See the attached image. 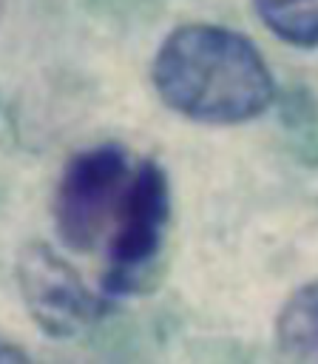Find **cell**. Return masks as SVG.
I'll return each mask as SVG.
<instances>
[{
	"label": "cell",
	"instance_id": "cell-2",
	"mask_svg": "<svg viewBox=\"0 0 318 364\" xmlns=\"http://www.w3.org/2000/svg\"><path fill=\"white\" fill-rule=\"evenodd\" d=\"M122 145H94L80 151L65 168L54 191V228L65 247L91 250L111 233L133 176Z\"/></svg>",
	"mask_w": 318,
	"mask_h": 364
},
{
	"label": "cell",
	"instance_id": "cell-6",
	"mask_svg": "<svg viewBox=\"0 0 318 364\" xmlns=\"http://www.w3.org/2000/svg\"><path fill=\"white\" fill-rule=\"evenodd\" d=\"M261 23L284 43L318 46V0H253Z\"/></svg>",
	"mask_w": 318,
	"mask_h": 364
},
{
	"label": "cell",
	"instance_id": "cell-7",
	"mask_svg": "<svg viewBox=\"0 0 318 364\" xmlns=\"http://www.w3.org/2000/svg\"><path fill=\"white\" fill-rule=\"evenodd\" d=\"M0 364H31L26 358V353L9 341H0Z\"/></svg>",
	"mask_w": 318,
	"mask_h": 364
},
{
	"label": "cell",
	"instance_id": "cell-8",
	"mask_svg": "<svg viewBox=\"0 0 318 364\" xmlns=\"http://www.w3.org/2000/svg\"><path fill=\"white\" fill-rule=\"evenodd\" d=\"M6 3H9V0H0V20H3V11H6Z\"/></svg>",
	"mask_w": 318,
	"mask_h": 364
},
{
	"label": "cell",
	"instance_id": "cell-4",
	"mask_svg": "<svg viewBox=\"0 0 318 364\" xmlns=\"http://www.w3.org/2000/svg\"><path fill=\"white\" fill-rule=\"evenodd\" d=\"M17 284L31 318L54 338H68L91 327L105 307L82 276L43 242L20 250Z\"/></svg>",
	"mask_w": 318,
	"mask_h": 364
},
{
	"label": "cell",
	"instance_id": "cell-3",
	"mask_svg": "<svg viewBox=\"0 0 318 364\" xmlns=\"http://www.w3.org/2000/svg\"><path fill=\"white\" fill-rule=\"evenodd\" d=\"M170 225V188L165 171L145 159L133 168L128 193L108 233L102 290L111 296L136 293L150 282Z\"/></svg>",
	"mask_w": 318,
	"mask_h": 364
},
{
	"label": "cell",
	"instance_id": "cell-1",
	"mask_svg": "<svg viewBox=\"0 0 318 364\" xmlns=\"http://www.w3.org/2000/svg\"><path fill=\"white\" fill-rule=\"evenodd\" d=\"M150 77L165 105L207 125L256 119L275 97L273 74L258 48L210 23L173 28L153 57Z\"/></svg>",
	"mask_w": 318,
	"mask_h": 364
},
{
	"label": "cell",
	"instance_id": "cell-5",
	"mask_svg": "<svg viewBox=\"0 0 318 364\" xmlns=\"http://www.w3.org/2000/svg\"><path fill=\"white\" fill-rule=\"evenodd\" d=\"M281 353L298 364H318V282L298 287L275 318Z\"/></svg>",
	"mask_w": 318,
	"mask_h": 364
}]
</instances>
